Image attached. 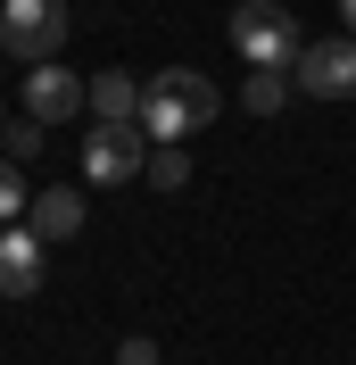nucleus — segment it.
<instances>
[{"instance_id":"1","label":"nucleus","mask_w":356,"mask_h":365,"mask_svg":"<svg viewBox=\"0 0 356 365\" xmlns=\"http://www.w3.org/2000/svg\"><path fill=\"white\" fill-rule=\"evenodd\" d=\"M216 108H224V91L207 83L199 67H166V75H150V100H141V133H150V150H157V141H182L191 125H207Z\"/></svg>"},{"instance_id":"2","label":"nucleus","mask_w":356,"mask_h":365,"mask_svg":"<svg viewBox=\"0 0 356 365\" xmlns=\"http://www.w3.org/2000/svg\"><path fill=\"white\" fill-rule=\"evenodd\" d=\"M232 50H241L248 67H266V75H290L298 50H307V34H298V17H290L282 0H241L232 9Z\"/></svg>"},{"instance_id":"3","label":"nucleus","mask_w":356,"mask_h":365,"mask_svg":"<svg viewBox=\"0 0 356 365\" xmlns=\"http://www.w3.org/2000/svg\"><path fill=\"white\" fill-rule=\"evenodd\" d=\"M67 34H75L67 0H0V50L25 58V67H50L67 50Z\"/></svg>"},{"instance_id":"4","label":"nucleus","mask_w":356,"mask_h":365,"mask_svg":"<svg viewBox=\"0 0 356 365\" xmlns=\"http://www.w3.org/2000/svg\"><path fill=\"white\" fill-rule=\"evenodd\" d=\"M290 83L307 91V100H356V42L348 34H315V42L298 50Z\"/></svg>"},{"instance_id":"5","label":"nucleus","mask_w":356,"mask_h":365,"mask_svg":"<svg viewBox=\"0 0 356 365\" xmlns=\"http://www.w3.org/2000/svg\"><path fill=\"white\" fill-rule=\"evenodd\" d=\"M150 166V133L141 125H91L83 133V175L91 182H133Z\"/></svg>"},{"instance_id":"6","label":"nucleus","mask_w":356,"mask_h":365,"mask_svg":"<svg viewBox=\"0 0 356 365\" xmlns=\"http://www.w3.org/2000/svg\"><path fill=\"white\" fill-rule=\"evenodd\" d=\"M91 108V83L75 67H58V58H50V67H25V116H33V125H58V116H83Z\"/></svg>"},{"instance_id":"7","label":"nucleus","mask_w":356,"mask_h":365,"mask_svg":"<svg viewBox=\"0 0 356 365\" xmlns=\"http://www.w3.org/2000/svg\"><path fill=\"white\" fill-rule=\"evenodd\" d=\"M42 291V241L33 225H0V299H33Z\"/></svg>"},{"instance_id":"8","label":"nucleus","mask_w":356,"mask_h":365,"mask_svg":"<svg viewBox=\"0 0 356 365\" xmlns=\"http://www.w3.org/2000/svg\"><path fill=\"white\" fill-rule=\"evenodd\" d=\"M33 241H75L83 232V191H67V182H50V191H33Z\"/></svg>"},{"instance_id":"9","label":"nucleus","mask_w":356,"mask_h":365,"mask_svg":"<svg viewBox=\"0 0 356 365\" xmlns=\"http://www.w3.org/2000/svg\"><path fill=\"white\" fill-rule=\"evenodd\" d=\"M141 100H150V83H133L125 67L91 75V116H100V125H141Z\"/></svg>"},{"instance_id":"10","label":"nucleus","mask_w":356,"mask_h":365,"mask_svg":"<svg viewBox=\"0 0 356 365\" xmlns=\"http://www.w3.org/2000/svg\"><path fill=\"white\" fill-rule=\"evenodd\" d=\"M290 100H298V83H290V75H266V67H248V83H241V108H248V116H282Z\"/></svg>"},{"instance_id":"11","label":"nucleus","mask_w":356,"mask_h":365,"mask_svg":"<svg viewBox=\"0 0 356 365\" xmlns=\"http://www.w3.org/2000/svg\"><path fill=\"white\" fill-rule=\"evenodd\" d=\"M141 175H150L157 191H182V182H191V158H182V141H157V150H150V166H141Z\"/></svg>"},{"instance_id":"12","label":"nucleus","mask_w":356,"mask_h":365,"mask_svg":"<svg viewBox=\"0 0 356 365\" xmlns=\"http://www.w3.org/2000/svg\"><path fill=\"white\" fill-rule=\"evenodd\" d=\"M0 150H9V166H17V158H42V125H33V116L0 125Z\"/></svg>"},{"instance_id":"13","label":"nucleus","mask_w":356,"mask_h":365,"mask_svg":"<svg viewBox=\"0 0 356 365\" xmlns=\"http://www.w3.org/2000/svg\"><path fill=\"white\" fill-rule=\"evenodd\" d=\"M25 207H33V191H25V175H17V166L0 158V225H17Z\"/></svg>"},{"instance_id":"14","label":"nucleus","mask_w":356,"mask_h":365,"mask_svg":"<svg viewBox=\"0 0 356 365\" xmlns=\"http://www.w3.org/2000/svg\"><path fill=\"white\" fill-rule=\"evenodd\" d=\"M116 365H157V341H141V332H133V341L116 349Z\"/></svg>"},{"instance_id":"15","label":"nucleus","mask_w":356,"mask_h":365,"mask_svg":"<svg viewBox=\"0 0 356 365\" xmlns=\"http://www.w3.org/2000/svg\"><path fill=\"white\" fill-rule=\"evenodd\" d=\"M340 25H348V42H356V0H340Z\"/></svg>"}]
</instances>
